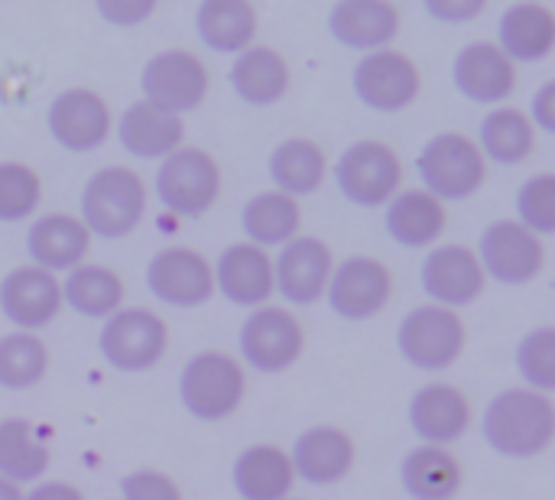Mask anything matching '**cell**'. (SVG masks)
Segmentation results:
<instances>
[{
    "label": "cell",
    "mask_w": 555,
    "mask_h": 500,
    "mask_svg": "<svg viewBox=\"0 0 555 500\" xmlns=\"http://www.w3.org/2000/svg\"><path fill=\"white\" fill-rule=\"evenodd\" d=\"M530 124H533V130L537 133H546V137H553L555 133V81H543L540 85V91L530 98Z\"/></svg>",
    "instance_id": "obj_44"
},
{
    "label": "cell",
    "mask_w": 555,
    "mask_h": 500,
    "mask_svg": "<svg viewBox=\"0 0 555 500\" xmlns=\"http://www.w3.org/2000/svg\"><path fill=\"white\" fill-rule=\"evenodd\" d=\"M195 33L205 49L241 55L257 36V13L247 0H205L195 10Z\"/></svg>",
    "instance_id": "obj_32"
},
{
    "label": "cell",
    "mask_w": 555,
    "mask_h": 500,
    "mask_svg": "<svg viewBox=\"0 0 555 500\" xmlns=\"http://www.w3.org/2000/svg\"><path fill=\"white\" fill-rule=\"evenodd\" d=\"M267 172H270L273 192H283L299 202L322 189L328 176V156L309 137H286L283 143L270 150Z\"/></svg>",
    "instance_id": "obj_30"
},
{
    "label": "cell",
    "mask_w": 555,
    "mask_h": 500,
    "mask_svg": "<svg viewBox=\"0 0 555 500\" xmlns=\"http://www.w3.org/2000/svg\"><path fill=\"white\" fill-rule=\"evenodd\" d=\"M514 364L520 374V387L537 390V394H553L555 390V329L540 325L527 332L514 351Z\"/></svg>",
    "instance_id": "obj_39"
},
{
    "label": "cell",
    "mask_w": 555,
    "mask_h": 500,
    "mask_svg": "<svg viewBox=\"0 0 555 500\" xmlns=\"http://www.w3.org/2000/svg\"><path fill=\"white\" fill-rule=\"evenodd\" d=\"M410 430L416 433L420 446H442L449 449L459 443L472 426V403L452 384H426L413 394L406 410Z\"/></svg>",
    "instance_id": "obj_22"
},
{
    "label": "cell",
    "mask_w": 555,
    "mask_h": 500,
    "mask_svg": "<svg viewBox=\"0 0 555 500\" xmlns=\"http://www.w3.org/2000/svg\"><path fill=\"white\" fill-rule=\"evenodd\" d=\"M0 500H23V491L16 485H10V482L0 478Z\"/></svg>",
    "instance_id": "obj_46"
},
{
    "label": "cell",
    "mask_w": 555,
    "mask_h": 500,
    "mask_svg": "<svg viewBox=\"0 0 555 500\" xmlns=\"http://www.w3.org/2000/svg\"><path fill=\"white\" fill-rule=\"evenodd\" d=\"M231 485L241 500H286L296 475L289 456L280 446H247L231 465Z\"/></svg>",
    "instance_id": "obj_28"
},
{
    "label": "cell",
    "mask_w": 555,
    "mask_h": 500,
    "mask_svg": "<svg viewBox=\"0 0 555 500\" xmlns=\"http://www.w3.org/2000/svg\"><path fill=\"white\" fill-rule=\"evenodd\" d=\"M228 81L247 107H273L289 91V62L270 46H250L234 59Z\"/></svg>",
    "instance_id": "obj_29"
},
{
    "label": "cell",
    "mask_w": 555,
    "mask_h": 500,
    "mask_svg": "<svg viewBox=\"0 0 555 500\" xmlns=\"http://www.w3.org/2000/svg\"><path fill=\"white\" fill-rule=\"evenodd\" d=\"M23 500H85V495L65 482H42L29 495H23Z\"/></svg>",
    "instance_id": "obj_45"
},
{
    "label": "cell",
    "mask_w": 555,
    "mask_h": 500,
    "mask_svg": "<svg viewBox=\"0 0 555 500\" xmlns=\"http://www.w3.org/2000/svg\"><path fill=\"white\" fill-rule=\"evenodd\" d=\"M481 436L501 459L527 462L550 452L555 439V407L546 394L507 387L491 397L481 416Z\"/></svg>",
    "instance_id": "obj_1"
},
{
    "label": "cell",
    "mask_w": 555,
    "mask_h": 500,
    "mask_svg": "<svg viewBox=\"0 0 555 500\" xmlns=\"http://www.w3.org/2000/svg\"><path fill=\"white\" fill-rule=\"evenodd\" d=\"M98 351L117 374H146L169 351V329L150 309H117L98 332Z\"/></svg>",
    "instance_id": "obj_6"
},
{
    "label": "cell",
    "mask_w": 555,
    "mask_h": 500,
    "mask_svg": "<svg viewBox=\"0 0 555 500\" xmlns=\"http://www.w3.org/2000/svg\"><path fill=\"white\" fill-rule=\"evenodd\" d=\"M306 348V332L299 319L283 306H260L241 322L237 351L250 371L260 374H283L289 371Z\"/></svg>",
    "instance_id": "obj_9"
},
{
    "label": "cell",
    "mask_w": 555,
    "mask_h": 500,
    "mask_svg": "<svg viewBox=\"0 0 555 500\" xmlns=\"http://www.w3.org/2000/svg\"><path fill=\"white\" fill-rule=\"evenodd\" d=\"M221 195V169L208 150L179 146L156 166V198L176 218H202Z\"/></svg>",
    "instance_id": "obj_8"
},
{
    "label": "cell",
    "mask_w": 555,
    "mask_h": 500,
    "mask_svg": "<svg viewBox=\"0 0 555 500\" xmlns=\"http://www.w3.org/2000/svg\"><path fill=\"white\" fill-rule=\"evenodd\" d=\"M94 10L104 23L130 29V26H140L143 20H150L156 3L153 0H98Z\"/></svg>",
    "instance_id": "obj_42"
},
{
    "label": "cell",
    "mask_w": 555,
    "mask_h": 500,
    "mask_svg": "<svg viewBox=\"0 0 555 500\" xmlns=\"http://www.w3.org/2000/svg\"><path fill=\"white\" fill-rule=\"evenodd\" d=\"M465 322L459 312L442 306H416L397 325V351L400 358L423 374L449 371L465 351Z\"/></svg>",
    "instance_id": "obj_5"
},
{
    "label": "cell",
    "mask_w": 555,
    "mask_h": 500,
    "mask_svg": "<svg viewBox=\"0 0 555 500\" xmlns=\"http://www.w3.org/2000/svg\"><path fill=\"white\" fill-rule=\"evenodd\" d=\"M286 500H293V498H286Z\"/></svg>",
    "instance_id": "obj_47"
},
{
    "label": "cell",
    "mask_w": 555,
    "mask_h": 500,
    "mask_svg": "<svg viewBox=\"0 0 555 500\" xmlns=\"http://www.w3.org/2000/svg\"><path fill=\"white\" fill-rule=\"evenodd\" d=\"M514 65L546 62L555 49V13L543 3H511L498 20L494 42Z\"/></svg>",
    "instance_id": "obj_25"
},
{
    "label": "cell",
    "mask_w": 555,
    "mask_h": 500,
    "mask_svg": "<svg viewBox=\"0 0 555 500\" xmlns=\"http://www.w3.org/2000/svg\"><path fill=\"white\" fill-rule=\"evenodd\" d=\"M49 371V351L39 335H0V390H29Z\"/></svg>",
    "instance_id": "obj_37"
},
{
    "label": "cell",
    "mask_w": 555,
    "mask_h": 500,
    "mask_svg": "<svg viewBox=\"0 0 555 500\" xmlns=\"http://www.w3.org/2000/svg\"><path fill=\"white\" fill-rule=\"evenodd\" d=\"M485 0H426L423 3V10L433 16V20H439V23H468V20H475V16H481L485 13Z\"/></svg>",
    "instance_id": "obj_43"
},
{
    "label": "cell",
    "mask_w": 555,
    "mask_h": 500,
    "mask_svg": "<svg viewBox=\"0 0 555 500\" xmlns=\"http://www.w3.org/2000/svg\"><path fill=\"white\" fill-rule=\"evenodd\" d=\"M211 280L218 296L241 309H260L273 296V257L247 241H237L218 254L211 264Z\"/></svg>",
    "instance_id": "obj_21"
},
{
    "label": "cell",
    "mask_w": 555,
    "mask_h": 500,
    "mask_svg": "<svg viewBox=\"0 0 555 500\" xmlns=\"http://www.w3.org/2000/svg\"><path fill=\"white\" fill-rule=\"evenodd\" d=\"M485 270L472 247L465 244H439L426 254L420 267V286L433 306L442 309H465L485 296Z\"/></svg>",
    "instance_id": "obj_16"
},
{
    "label": "cell",
    "mask_w": 555,
    "mask_h": 500,
    "mask_svg": "<svg viewBox=\"0 0 555 500\" xmlns=\"http://www.w3.org/2000/svg\"><path fill=\"white\" fill-rule=\"evenodd\" d=\"M140 91L150 107L182 117L195 111L208 94V68L189 49H166L146 59L140 68Z\"/></svg>",
    "instance_id": "obj_10"
},
{
    "label": "cell",
    "mask_w": 555,
    "mask_h": 500,
    "mask_svg": "<svg viewBox=\"0 0 555 500\" xmlns=\"http://www.w3.org/2000/svg\"><path fill=\"white\" fill-rule=\"evenodd\" d=\"M475 257L485 270V280H494L501 286H527L546 267L543 241L514 218L491 221L478 238Z\"/></svg>",
    "instance_id": "obj_11"
},
{
    "label": "cell",
    "mask_w": 555,
    "mask_h": 500,
    "mask_svg": "<svg viewBox=\"0 0 555 500\" xmlns=\"http://www.w3.org/2000/svg\"><path fill=\"white\" fill-rule=\"evenodd\" d=\"M146 290L172 309L205 306L215 296L211 260L182 244L163 247L146 264Z\"/></svg>",
    "instance_id": "obj_14"
},
{
    "label": "cell",
    "mask_w": 555,
    "mask_h": 500,
    "mask_svg": "<svg viewBox=\"0 0 555 500\" xmlns=\"http://www.w3.org/2000/svg\"><path fill=\"white\" fill-rule=\"evenodd\" d=\"M517 218L530 234H537L540 241L555 234V176L553 172H537L530 176L514 198Z\"/></svg>",
    "instance_id": "obj_40"
},
{
    "label": "cell",
    "mask_w": 555,
    "mask_h": 500,
    "mask_svg": "<svg viewBox=\"0 0 555 500\" xmlns=\"http://www.w3.org/2000/svg\"><path fill=\"white\" fill-rule=\"evenodd\" d=\"M49 137L68 153H91L111 137V107L91 88H65L49 101L46 111Z\"/></svg>",
    "instance_id": "obj_15"
},
{
    "label": "cell",
    "mask_w": 555,
    "mask_h": 500,
    "mask_svg": "<svg viewBox=\"0 0 555 500\" xmlns=\"http://www.w3.org/2000/svg\"><path fill=\"white\" fill-rule=\"evenodd\" d=\"M335 257L325 241L299 234L280 247L273 257V293H280L289 306L306 309L325 296Z\"/></svg>",
    "instance_id": "obj_17"
},
{
    "label": "cell",
    "mask_w": 555,
    "mask_h": 500,
    "mask_svg": "<svg viewBox=\"0 0 555 500\" xmlns=\"http://www.w3.org/2000/svg\"><path fill=\"white\" fill-rule=\"evenodd\" d=\"M124 303V280L98 264H81L62 280V306L81 319H111Z\"/></svg>",
    "instance_id": "obj_35"
},
{
    "label": "cell",
    "mask_w": 555,
    "mask_h": 500,
    "mask_svg": "<svg viewBox=\"0 0 555 500\" xmlns=\"http://www.w3.org/2000/svg\"><path fill=\"white\" fill-rule=\"evenodd\" d=\"M400 488L410 500H452L462 491V465L452 449L416 446L400 462Z\"/></svg>",
    "instance_id": "obj_31"
},
{
    "label": "cell",
    "mask_w": 555,
    "mask_h": 500,
    "mask_svg": "<svg viewBox=\"0 0 555 500\" xmlns=\"http://www.w3.org/2000/svg\"><path fill=\"white\" fill-rule=\"evenodd\" d=\"M299 225H302L299 202L283 192H273V189L257 192L241 208V231H244L247 244H254L260 251L289 244L293 238H299Z\"/></svg>",
    "instance_id": "obj_33"
},
{
    "label": "cell",
    "mask_w": 555,
    "mask_h": 500,
    "mask_svg": "<svg viewBox=\"0 0 555 500\" xmlns=\"http://www.w3.org/2000/svg\"><path fill=\"white\" fill-rule=\"evenodd\" d=\"M286 456H289L293 475L312 488H332V485L345 482L354 469L351 436L328 423L302 430Z\"/></svg>",
    "instance_id": "obj_19"
},
{
    "label": "cell",
    "mask_w": 555,
    "mask_h": 500,
    "mask_svg": "<svg viewBox=\"0 0 555 500\" xmlns=\"http://www.w3.org/2000/svg\"><path fill=\"white\" fill-rule=\"evenodd\" d=\"M416 172L423 179V192L446 205L478 195L488 179V163L475 137L446 130L423 143V150L416 153Z\"/></svg>",
    "instance_id": "obj_4"
},
{
    "label": "cell",
    "mask_w": 555,
    "mask_h": 500,
    "mask_svg": "<svg viewBox=\"0 0 555 500\" xmlns=\"http://www.w3.org/2000/svg\"><path fill=\"white\" fill-rule=\"evenodd\" d=\"M478 150L485 163L498 166H520L537 150V130L520 107H494L478 124Z\"/></svg>",
    "instance_id": "obj_34"
},
{
    "label": "cell",
    "mask_w": 555,
    "mask_h": 500,
    "mask_svg": "<svg viewBox=\"0 0 555 500\" xmlns=\"http://www.w3.org/2000/svg\"><path fill=\"white\" fill-rule=\"evenodd\" d=\"M351 88H354V98L367 111L400 114L420 98L423 78H420L416 62L406 52L380 49V52H367L358 59L351 72Z\"/></svg>",
    "instance_id": "obj_12"
},
{
    "label": "cell",
    "mask_w": 555,
    "mask_h": 500,
    "mask_svg": "<svg viewBox=\"0 0 555 500\" xmlns=\"http://www.w3.org/2000/svg\"><path fill=\"white\" fill-rule=\"evenodd\" d=\"M146 215V182L130 166H104L91 172L78 195V221L91 238L120 241L140 228Z\"/></svg>",
    "instance_id": "obj_2"
},
{
    "label": "cell",
    "mask_w": 555,
    "mask_h": 500,
    "mask_svg": "<svg viewBox=\"0 0 555 500\" xmlns=\"http://www.w3.org/2000/svg\"><path fill=\"white\" fill-rule=\"evenodd\" d=\"M332 176L341 198L358 208H380L403 189V163L380 140L348 143L338 153Z\"/></svg>",
    "instance_id": "obj_7"
},
{
    "label": "cell",
    "mask_w": 555,
    "mask_h": 500,
    "mask_svg": "<svg viewBox=\"0 0 555 500\" xmlns=\"http://www.w3.org/2000/svg\"><path fill=\"white\" fill-rule=\"evenodd\" d=\"M384 208H387L384 228H387L390 241L400 247H410V251L433 247L442 238L446 221H449L446 205L423 189H400Z\"/></svg>",
    "instance_id": "obj_27"
},
{
    "label": "cell",
    "mask_w": 555,
    "mask_h": 500,
    "mask_svg": "<svg viewBox=\"0 0 555 500\" xmlns=\"http://www.w3.org/2000/svg\"><path fill=\"white\" fill-rule=\"evenodd\" d=\"M42 202V179L20 159L0 163V225H16L36 215Z\"/></svg>",
    "instance_id": "obj_38"
},
{
    "label": "cell",
    "mask_w": 555,
    "mask_h": 500,
    "mask_svg": "<svg viewBox=\"0 0 555 500\" xmlns=\"http://www.w3.org/2000/svg\"><path fill=\"white\" fill-rule=\"evenodd\" d=\"M390 296H393V277L387 264L364 254L335 264L325 286L328 309L345 322H367L380 316Z\"/></svg>",
    "instance_id": "obj_13"
},
{
    "label": "cell",
    "mask_w": 555,
    "mask_h": 500,
    "mask_svg": "<svg viewBox=\"0 0 555 500\" xmlns=\"http://www.w3.org/2000/svg\"><path fill=\"white\" fill-rule=\"evenodd\" d=\"M247 397L244 364L224 351H198L182 364L179 403L198 423H224Z\"/></svg>",
    "instance_id": "obj_3"
},
{
    "label": "cell",
    "mask_w": 555,
    "mask_h": 500,
    "mask_svg": "<svg viewBox=\"0 0 555 500\" xmlns=\"http://www.w3.org/2000/svg\"><path fill=\"white\" fill-rule=\"evenodd\" d=\"M452 85L472 104H501L517 88V65L494 42L478 39L455 52Z\"/></svg>",
    "instance_id": "obj_20"
},
{
    "label": "cell",
    "mask_w": 555,
    "mask_h": 500,
    "mask_svg": "<svg viewBox=\"0 0 555 500\" xmlns=\"http://www.w3.org/2000/svg\"><path fill=\"white\" fill-rule=\"evenodd\" d=\"M400 10L390 0H338L328 10V33L338 46L354 52H380L390 49L400 33Z\"/></svg>",
    "instance_id": "obj_23"
},
{
    "label": "cell",
    "mask_w": 555,
    "mask_h": 500,
    "mask_svg": "<svg viewBox=\"0 0 555 500\" xmlns=\"http://www.w3.org/2000/svg\"><path fill=\"white\" fill-rule=\"evenodd\" d=\"M182 137H185L182 117L163 114V111L150 107L146 101H133L117 120V143L133 159L163 163L166 156H172L182 146Z\"/></svg>",
    "instance_id": "obj_26"
},
{
    "label": "cell",
    "mask_w": 555,
    "mask_h": 500,
    "mask_svg": "<svg viewBox=\"0 0 555 500\" xmlns=\"http://www.w3.org/2000/svg\"><path fill=\"white\" fill-rule=\"evenodd\" d=\"M91 251V234L78 221V215H39L26 228V257L33 267L46 273H68L85 264Z\"/></svg>",
    "instance_id": "obj_24"
},
{
    "label": "cell",
    "mask_w": 555,
    "mask_h": 500,
    "mask_svg": "<svg viewBox=\"0 0 555 500\" xmlns=\"http://www.w3.org/2000/svg\"><path fill=\"white\" fill-rule=\"evenodd\" d=\"M0 312L10 325H16V332L36 335L39 329H46L59 319L62 283L33 264L13 267L0 280Z\"/></svg>",
    "instance_id": "obj_18"
},
{
    "label": "cell",
    "mask_w": 555,
    "mask_h": 500,
    "mask_svg": "<svg viewBox=\"0 0 555 500\" xmlns=\"http://www.w3.org/2000/svg\"><path fill=\"white\" fill-rule=\"evenodd\" d=\"M49 469V446L33 433V423L23 416L0 420V478L10 485L39 482Z\"/></svg>",
    "instance_id": "obj_36"
},
{
    "label": "cell",
    "mask_w": 555,
    "mask_h": 500,
    "mask_svg": "<svg viewBox=\"0 0 555 500\" xmlns=\"http://www.w3.org/2000/svg\"><path fill=\"white\" fill-rule=\"evenodd\" d=\"M120 500H182V491L169 475L140 469L120 478Z\"/></svg>",
    "instance_id": "obj_41"
}]
</instances>
